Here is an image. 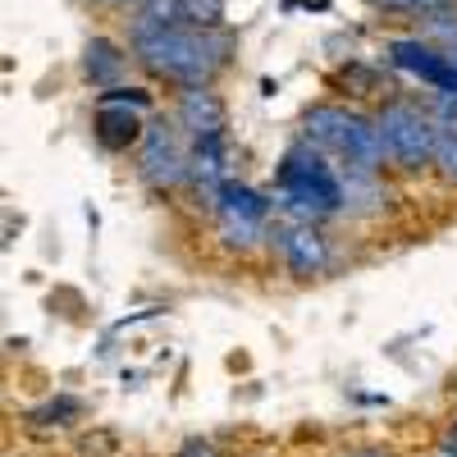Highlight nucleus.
Segmentation results:
<instances>
[{"instance_id":"obj_7","label":"nucleus","mask_w":457,"mask_h":457,"mask_svg":"<svg viewBox=\"0 0 457 457\" xmlns=\"http://www.w3.org/2000/svg\"><path fill=\"white\" fill-rule=\"evenodd\" d=\"M270 256L279 261V270L293 279H316L329 270V238L320 224H297V220H275L270 228Z\"/></svg>"},{"instance_id":"obj_12","label":"nucleus","mask_w":457,"mask_h":457,"mask_svg":"<svg viewBox=\"0 0 457 457\" xmlns=\"http://www.w3.org/2000/svg\"><path fill=\"white\" fill-rule=\"evenodd\" d=\"M129 60H133V51H124L114 37H92V42L83 46V79H87L96 92L124 87Z\"/></svg>"},{"instance_id":"obj_8","label":"nucleus","mask_w":457,"mask_h":457,"mask_svg":"<svg viewBox=\"0 0 457 457\" xmlns=\"http://www.w3.org/2000/svg\"><path fill=\"white\" fill-rule=\"evenodd\" d=\"M385 55L394 69L421 79L435 96H457V60L444 46H435L430 37H394L385 46Z\"/></svg>"},{"instance_id":"obj_24","label":"nucleus","mask_w":457,"mask_h":457,"mask_svg":"<svg viewBox=\"0 0 457 457\" xmlns=\"http://www.w3.org/2000/svg\"><path fill=\"white\" fill-rule=\"evenodd\" d=\"M439 457H457V448H453V444H444V448H439Z\"/></svg>"},{"instance_id":"obj_14","label":"nucleus","mask_w":457,"mask_h":457,"mask_svg":"<svg viewBox=\"0 0 457 457\" xmlns=\"http://www.w3.org/2000/svg\"><path fill=\"white\" fill-rule=\"evenodd\" d=\"M79 416H83V398L60 394V398H46L42 407H32L28 421H32V426H46V430H60V426H73Z\"/></svg>"},{"instance_id":"obj_2","label":"nucleus","mask_w":457,"mask_h":457,"mask_svg":"<svg viewBox=\"0 0 457 457\" xmlns=\"http://www.w3.org/2000/svg\"><path fill=\"white\" fill-rule=\"evenodd\" d=\"M275 206L284 220H297V224H325L334 215L348 211V193H343V170L320 156L316 146L307 142H293L284 151V161L275 165Z\"/></svg>"},{"instance_id":"obj_3","label":"nucleus","mask_w":457,"mask_h":457,"mask_svg":"<svg viewBox=\"0 0 457 457\" xmlns=\"http://www.w3.org/2000/svg\"><path fill=\"white\" fill-rule=\"evenodd\" d=\"M302 142L316 146L320 156H329L338 170H357V174H385V142H379L375 114L357 105H334L320 101L302 114Z\"/></svg>"},{"instance_id":"obj_16","label":"nucleus","mask_w":457,"mask_h":457,"mask_svg":"<svg viewBox=\"0 0 457 457\" xmlns=\"http://www.w3.org/2000/svg\"><path fill=\"white\" fill-rule=\"evenodd\" d=\"M187 28H224V0H174Z\"/></svg>"},{"instance_id":"obj_4","label":"nucleus","mask_w":457,"mask_h":457,"mask_svg":"<svg viewBox=\"0 0 457 457\" xmlns=\"http://www.w3.org/2000/svg\"><path fill=\"white\" fill-rule=\"evenodd\" d=\"M379 142H385V165L416 179L435 170V146H439V124L426 105H416L407 96H389L375 110Z\"/></svg>"},{"instance_id":"obj_11","label":"nucleus","mask_w":457,"mask_h":457,"mask_svg":"<svg viewBox=\"0 0 457 457\" xmlns=\"http://www.w3.org/2000/svg\"><path fill=\"white\" fill-rule=\"evenodd\" d=\"M234 179L228 174V137H202L193 142V165H187V187L206 202V211H215L220 187Z\"/></svg>"},{"instance_id":"obj_1","label":"nucleus","mask_w":457,"mask_h":457,"mask_svg":"<svg viewBox=\"0 0 457 457\" xmlns=\"http://www.w3.org/2000/svg\"><path fill=\"white\" fill-rule=\"evenodd\" d=\"M133 60L170 87H211L234 60V32L228 28H133L129 23Z\"/></svg>"},{"instance_id":"obj_19","label":"nucleus","mask_w":457,"mask_h":457,"mask_svg":"<svg viewBox=\"0 0 457 457\" xmlns=\"http://www.w3.org/2000/svg\"><path fill=\"white\" fill-rule=\"evenodd\" d=\"M96 101H114V105H137V110H151V101H156V96H151L146 87H110V92H96Z\"/></svg>"},{"instance_id":"obj_23","label":"nucleus","mask_w":457,"mask_h":457,"mask_svg":"<svg viewBox=\"0 0 457 457\" xmlns=\"http://www.w3.org/2000/svg\"><path fill=\"white\" fill-rule=\"evenodd\" d=\"M444 444H453V448H457V416H453V421L444 426Z\"/></svg>"},{"instance_id":"obj_21","label":"nucleus","mask_w":457,"mask_h":457,"mask_svg":"<svg viewBox=\"0 0 457 457\" xmlns=\"http://www.w3.org/2000/svg\"><path fill=\"white\" fill-rule=\"evenodd\" d=\"M174 457H224V448L211 444V439H187V444H179Z\"/></svg>"},{"instance_id":"obj_5","label":"nucleus","mask_w":457,"mask_h":457,"mask_svg":"<svg viewBox=\"0 0 457 457\" xmlns=\"http://www.w3.org/2000/svg\"><path fill=\"white\" fill-rule=\"evenodd\" d=\"M211 215H215V234H220V243L228 252H256V247L270 243V228L279 220V206H275V197L256 193L252 183L228 179L220 187Z\"/></svg>"},{"instance_id":"obj_17","label":"nucleus","mask_w":457,"mask_h":457,"mask_svg":"<svg viewBox=\"0 0 457 457\" xmlns=\"http://www.w3.org/2000/svg\"><path fill=\"white\" fill-rule=\"evenodd\" d=\"M439 183L457 187V137L439 129V146H435V170H430Z\"/></svg>"},{"instance_id":"obj_25","label":"nucleus","mask_w":457,"mask_h":457,"mask_svg":"<svg viewBox=\"0 0 457 457\" xmlns=\"http://www.w3.org/2000/svg\"><path fill=\"white\" fill-rule=\"evenodd\" d=\"M101 5H129V0H101ZM133 5H137V0H133Z\"/></svg>"},{"instance_id":"obj_18","label":"nucleus","mask_w":457,"mask_h":457,"mask_svg":"<svg viewBox=\"0 0 457 457\" xmlns=\"http://www.w3.org/2000/svg\"><path fill=\"white\" fill-rule=\"evenodd\" d=\"M79 457H120V439H114L110 430L83 435V439H79Z\"/></svg>"},{"instance_id":"obj_9","label":"nucleus","mask_w":457,"mask_h":457,"mask_svg":"<svg viewBox=\"0 0 457 457\" xmlns=\"http://www.w3.org/2000/svg\"><path fill=\"white\" fill-rule=\"evenodd\" d=\"M174 124L193 137V142H202V137H224V129H228V105H224V96L215 92V83H211V87H183V92L174 96Z\"/></svg>"},{"instance_id":"obj_6","label":"nucleus","mask_w":457,"mask_h":457,"mask_svg":"<svg viewBox=\"0 0 457 457\" xmlns=\"http://www.w3.org/2000/svg\"><path fill=\"white\" fill-rule=\"evenodd\" d=\"M187 165H193V146H183V129L174 124V114L146 124V137L137 146V179L151 193H179L187 183Z\"/></svg>"},{"instance_id":"obj_13","label":"nucleus","mask_w":457,"mask_h":457,"mask_svg":"<svg viewBox=\"0 0 457 457\" xmlns=\"http://www.w3.org/2000/svg\"><path fill=\"white\" fill-rule=\"evenodd\" d=\"M329 87L343 92V96H357V101H366V96H389V92H394V87H389V73L379 69V64H370V60L338 64V69L329 73Z\"/></svg>"},{"instance_id":"obj_10","label":"nucleus","mask_w":457,"mask_h":457,"mask_svg":"<svg viewBox=\"0 0 457 457\" xmlns=\"http://www.w3.org/2000/svg\"><path fill=\"white\" fill-rule=\"evenodd\" d=\"M92 137L114 151V156H124V151L142 146L146 137V120L137 105H114V101H96V114H92Z\"/></svg>"},{"instance_id":"obj_15","label":"nucleus","mask_w":457,"mask_h":457,"mask_svg":"<svg viewBox=\"0 0 457 457\" xmlns=\"http://www.w3.org/2000/svg\"><path fill=\"white\" fill-rule=\"evenodd\" d=\"M375 14H394V19H435L444 10H457V0H366Z\"/></svg>"},{"instance_id":"obj_22","label":"nucleus","mask_w":457,"mask_h":457,"mask_svg":"<svg viewBox=\"0 0 457 457\" xmlns=\"http://www.w3.org/2000/svg\"><path fill=\"white\" fill-rule=\"evenodd\" d=\"M348 457H394L389 448H357V453H348Z\"/></svg>"},{"instance_id":"obj_20","label":"nucleus","mask_w":457,"mask_h":457,"mask_svg":"<svg viewBox=\"0 0 457 457\" xmlns=\"http://www.w3.org/2000/svg\"><path fill=\"white\" fill-rule=\"evenodd\" d=\"M430 114H435V124H439L444 133H453V137H457V96H435Z\"/></svg>"}]
</instances>
